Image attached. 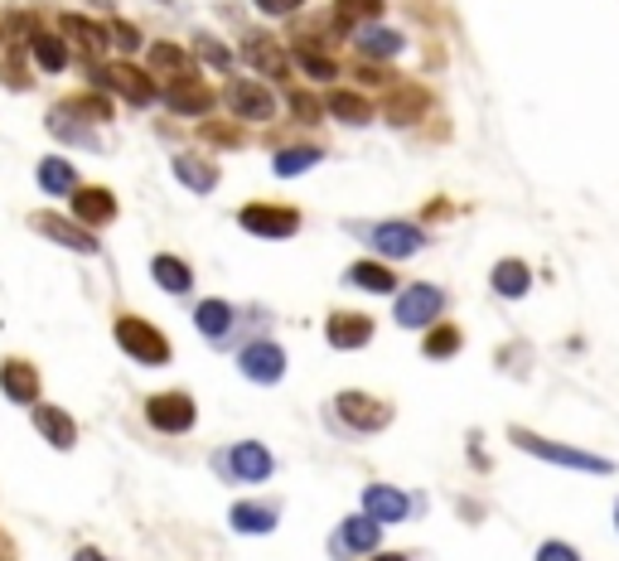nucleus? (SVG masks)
Returning a JSON list of instances; mask_svg holds the SVG:
<instances>
[{"label":"nucleus","instance_id":"f8f14e48","mask_svg":"<svg viewBox=\"0 0 619 561\" xmlns=\"http://www.w3.org/2000/svg\"><path fill=\"white\" fill-rule=\"evenodd\" d=\"M160 103L170 107L175 117H209L213 103H218V93H213L199 73H179V77H165Z\"/></svg>","mask_w":619,"mask_h":561},{"label":"nucleus","instance_id":"4c0bfd02","mask_svg":"<svg viewBox=\"0 0 619 561\" xmlns=\"http://www.w3.org/2000/svg\"><path fill=\"white\" fill-rule=\"evenodd\" d=\"M290 117H296V127H320L324 117V103L306 87H290Z\"/></svg>","mask_w":619,"mask_h":561},{"label":"nucleus","instance_id":"49530a36","mask_svg":"<svg viewBox=\"0 0 619 561\" xmlns=\"http://www.w3.org/2000/svg\"><path fill=\"white\" fill-rule=\"evenodd\" d=\"M73 561H107V557L97 552V547H78V552H73Z\"/></svg>","mask_w":619,"mask_h":561},{"label":"nucleus","instance_id":"20e7f679","mask_svg":"<svg viewBox=\"0 0 619 561\" xmlns=\"http://www.w3.org/2000/svg\"><path fill=\"white\" fill-rule=\"evenodd\" d=\"M111 334H117L121 354L136 358V363H145V368H165V363H170V339H165V334L155 330L151 320H141V315H117Z\"/></svg>","mask_w":619,"mask_h":561},{"label":"nucleus","instance_id":"e433bc0d","mask_svg":"<svg viewBox=\"0 0 619 561\" xmlns=\"http://www.w3.org/2000/svg\"><path fill=\"white\" fill-rule=\"evenodd\" d=\"M151 69L165 73V77H179V73H194V59H189V49L160 39V44H151Z\"/></svg>","mask_w":619,"mask_h":561},{"label":"nucleus","instance_id":"f704fd0d","mask_svg":"<svg viewBox=\"0 0 619 561\" xmlns=\"http://www.w3.org/2000/svg\"><path fill=\"white\" fill-rule=\"evenodd\" d=\"M29 53H35V63L44 73H63V69H69V44H63L59 35H49V29H35Z\"/></svg>","mask_w":619,"mask_h":561},{"label":"nucleus","instance_id":"c85d7f7f","mask_svg":"<svg viewBox=\"0 0 619 561\" xmlns=\"http://www.w3.org/2000/svg\"><path fill=\"white\" fill-rule=\"evenodd\" d=\"M320 160H324V151H320V145L300 141V145H281V151L272 155V170H276L281 179H296V175L314 170V165H320Z\"/></svg>","mask_w":619,"mask_h":561},{"label":"nucleus","instance_id":"a878e982","mask_svg":"<svg viewBox=\"0 0 619 561\" xmlns=\"http://www.w3.org/2000/svg\"><path fill=\"white\" fill-rule=\"evenodd\" d=\"M465 349V330H460L455 320H436L431 330L421 334V358H431V363H445V358H455Z\"/></svg>","mask_w":619,"mask_h":561},{"label":"nucleus","instance_id":"393cba45","mask_svg":"<svg viewBox=\"0 0 619 561\" xmlns=\"http://www.w3.org/2000/svg\"><path fill=\"white\" fill-rule=\"evenodd\" d=\"M35 431L53 445V451H73L78 445V421L63 407H35Z\"/></svg>","mask_w":619,"mask_h":561},{"label":"nucleus","instance_id":"bb28decb","mask_svg":"<svg viewBox=\"0 0 619 561\" xmlns=\"http://www.w3.org/2000/svg\"><path fill=\"white\" fill-rule=\"evenodd\" d=\"M175 179L184 189H194V194H213V189H218V165L184 151V155H175Z\"/></svg>","mask_w":619,"mask_h":561},{"label":"nucleus","instance_id":"0eeeda50","mask_svg":"<svg viewBox=\"0 0 619 561\" xmlns=\"http://www.w3.org/2000/svg\"><path fill=\"white\" fill-rule=\"evenodd\" d=\"M441 315H445V290L441 286H431V280H416V286L397 290L392 320H397L402 330H431Z\"/></svg>","mask_w":619,"mask_h":561},{"label":"nucleus","instance_id":"9b49d317","mask_svg":"<svg viewBox=\"0 0 619 561\" xmlns=\"http://www.w3.org/2000/svg\"><path fill=\"white\" fill-rule=\"evenodd\" d=\"M426 111H431V87L412 83V77H397V83L388 87V97H382V117H388V127H397V131L426 121Z\"/></svg>","mask_w":619,"mask_h":561},{"label":"nucleus","instance_id":"c756f323","mask_svg":"<svg viewBox=\"0 0 619 561\" xmlns=\"http://www.w3.org/2000/svg\"><path fill=\"white\" fill-rule=\"evenodd\" d=\"M382 10H388L382 0H334V25H340V35H354L364 25H378Z\"/></svg>","mask_w":619,"mask_h":561},{"label":"nucleus","instance_id":"f03ea898","mask_svg":"<svg viewBox=\"0 0 619 561\" xmlns=\"http://www.w3.org/2000/svg\"><path fill=\"white\" fill-rule=\"evenodd\" d=\"M334 417H340V426H344V431H354V435H378V431H388V426H392L397 407L373 397V392L344 387V392H334Z\"/></svg>","mask_w":619,"mask_h":561},{"label":"nucleus","instance_id":"de8ad7c7","mask_svg":"<svg viewBox=\"0 0 619 561\" xmlns=\"http://www.w3.org/2000/svg\"><path fill=\"white\" fill-rule=\"evenodd\" d=\"M368 561H412V557H402V552H373Z\"/></svg>","mask_w":619,"mask_h":561},{"label":"nucleus","instance_id":"37998d69","mask_svg":"<svg viewBox=\"0 0 619 561\" xmlns=\"http://www.w3.org/2000/svg\"><path fill=\"white\" fill-rule=\"evenodd\" d=\"M107 39L111 44H117V49H141V29L136 25H127V20H111V25H107Z\"/></svg>","mask_w":619,"mask_h":561},{"label":"nucleus","instance_id":"4be33fe9","mask_svg":"<svg viewBox=\"0 0 619 561\" xmlns=\"http://www.w3.org/2000/svg\"><path fill=\"white\" fill-rule=\"evenodd\" d=\"M489 286H493V296H503V300H523L527 290H533V266H527L523 256H503V262H493Z\"/></svg>","mask_w":619,"mask_h":561},{"label":"nucleus","instance_id":"423d86ee","mask_svg":"<svg viewBox=\"0 0 619 561\" xmlns=\"http://www.w3.org/2000/svg\"><path fill=\"white\" fill-rule=\"evenodd\" d=\"M300 208L290 204H262V199H252V204L238 208V228L252 232V238H266V242H281V238H296L300 232Z\"/></svg>","mask_w":619,"mask_h":561},{"label":"nucleus","instance_id":"5701e85b","mask_svg":"<svg viewBox=\"0 0 619 561\" xmlns=\"http://www.w3.org/2000/svg\"><path fill=\"white\" fill-rule=\"evenodd\" d=\"M348 286L368 290V296H392L397 290V272H392V262H378V256H364V262H354L344 272Z\"/></svg>","mask_w":619,"mask_h":561},{"label":"nucleus","instance_id":"09e8293b","mask_svg":"<svg viewBox=\"0 0 619 561\" xmlns=\"http://www.w3.org/2000/svg\"><path fill=\"white\" fill-rule=\"evenodd\" d=\"M615 527H619V503H615Z\"/></svg>","mask_w":619,"mask_h":561},{"label":"nucleus","instance_id":"7c9ffc66","mask_svg":"<svg viewBox=\"0 0 619 561\" xmlns=\"http://www.w3.org/2000/svg\"><path fill=\"white\" fill-rule=\"evenodd\" d=\"M59 29H63V35H69L83 53H93V59L111 44V39H107V25H97V20H87V15H59Z\"/></svg>","mask_w":619,"mask_h":561},{"label":"nucleus","instance_id":"72a5a7b5","mask_svg":"<svg viewBox=\"0 0 619 561\" xmlns=\"http://www.w3.org/2000/svg\"><path fill=\"white\" fill-rule=\"evenodd\" d=\"M194 324L204 339H228V330L238 324V310H233L228 300H204V306L194 310Z\"/></svg>","mask_w":619,"mask_h":561},{"label":"nucleus","instance_id":"9d476101","mask_svg":"<svg viewBox=\"0 0 619 561\" xmlns=\"http://www.w3.org/2000/svg\"><path fill=\"white\" fill-rule=\"evenodd\" d=\"M378 542H382V523L368 518V513H348V518L334 527V537H330V557H334V561L373 557Z\"/></svg>","mask_w":619,"mask_h":561},{"label":"nucleus","instance_id":"4468645a","mask_svg":"<svg viewBox=\"0 0 619 561\" xmlns=\"http://www.w3.org/2000/svg\"><path fill=\"white\" fill-rule=\"evenodd\" d=\"M368 242H373L378 256H388V262H407L426 247V232L416 228V223H402V218H388V223H373L368 228Z\"/></svg>","mask_w":619,"mask_h":561},{"label":"nucleus","instance_id":"6ab92c4d","mask_svg":"<svg viewBox=\"0 0 619 561\" xmlns=\"http://www.w3.org/2000/svg\"><path fill=\"white\" fill-rule=\"evenodd\" d=\"M412 509H416V499L402 493L397 485H368L364 489V513L378 523H407Z\"/></svg>","mask_w":619,"mask_h":561},{"label":"nucleus","instance_id":"58836bf2","mask_svg":"<svg viewBox=\"0 0 619 561\" xmlns=\"http://www.w3.org/2000/svg\"><path fill=\"white\" fill-rule=\"evenodd\" d=\"M63 117H87V121H111V103L107 97H97V93H87V97H69V103L59 107Z\"/></svg>","mask_w":619,"mask_h":561},{"label":"nucleus","instance_id":"c9c22d12","mask_svg":"<svg viewBox=\"0 0 619 561\" xmlns=\"http://www.w3.org/2000/svg\"><path fill=\"white\" fill-rule=\"evenodd\" d=\"M39 189H44V194H73L78 170L63 160V155H49V160H39Z\"/></svg>","mask_w":619,"mask_h":561},{"label":"nucleus","instance_id":"1a4fd4ad","mask_svg":"<svg viewBox=\"0 0 619 561\" xmlns=\"http://www.w3.org/2000/svg\"><path fill=\"white\" fill-rule=\"evenodd\" d=\"M223 103H228V111L242 121H272L276 117V93L262 83V77H228V83H223Z\"/></svg>","mask_w":619,"mask_h":561},{"label":"nucleus","instance_id":"a18cd8bd","mask_svg":"<svg viewBox=\"0 0 619 561\" xmlns=\"http://www.w3.org/2000/svg\"><path fill=\"white\" fill-rule=\"evenodd\" d=\"M257 10H266V15H296L300 5H306V0H252Z\"/></svg>","mask_w":619,"mask_h":561},{"label":"nucleus","instance_id":"cd10ccee","mask_svg":"<svg viewBox=\"0 0 619 561\" xmlns=\"http://www.w3.org/2000/svg\"><path fill=\"white\" fill-rule=\"evenodd\" d=\"M407 49V39H402V29H382V25H368L364 35H358V53H364L368 63H392L397 53Z\"/></svg>","mask_w":619,"mask_h":561},{"label":"nucleus","instance_id":"aec40b11","mask_svg":"<svg viewBox=\"0 0 619 561\" xmlns=\"http://www.w3.org/2000/svg\"><path fill=\"white\" fill-rule=\"evenodd\" d=\"M73 218L83 223V228H107V223L117 218V194L103 184H78L73 189Z\"/></svg>","mask_w":619,"mask_h":561},{"label":"nucleus","instance_id":"f257e3e1","mask_svg":"<svg viewBox=\"0 0 619 561\" xmlns=\"http://www.w3.org/2000/svg\"><path fill=\"white\" fill-rule=\"evenodd\" d=\"M509 441L517 451L547 459V465H561V469H581V475H615V465L605 455H591V451H576V445H561V441H547V435L527 431V426H509Z\"/></svg>","mask_w":619,"mask_h":561},{"label":"nucleus","instance_id":"b1692460","mask_svg":"<svg viewBox=\"0 0 619 561\" xmlns=\"http://www.w3.org/2000/svg\"><path fill=\"white\" fill-rule=\"evenodd\" d=\"M0 387L10 402H39V368L25 358H5L0 363Z\"/></svg>","mask_w":619,"mask_h":561},{"label":"nucleus","instance_id":"a211bd4d","mask_svg":"<svg viewBox=\"0 0 619 561\" xmlns=\"http://www.w3.org/2000/svg\"><path fill=\"white\" fill-rule=\"evenodd\" d=\"M29 228L44 232L49 242L69 247V252H83V256H93L97 247H103V242L93 238V228H83L78 218H59V213H35V218H29Z\"/></svg>","mask_w":619,"mask_h":561},{"label":"nucleus","instance_id":"473e14b6","mask_svg":"<svg viewBox=\"0 0 619 561\" xmlns=\"http://www.w3.org/2000/svg\"><path fill=\"white\" fill-rule=\"evenodd\" d=\"M228 523H233V533H276L281 513L272 509V503H233Z\"/></svg>","mask_w":619,"mask_h":561},{"label":"nucleus","instance_id":"2eb2a0df","mask_svg":"<svg viewBox=\"0 0 619 561\" xmlns=\"http://www.w3.org/2000/svg\"><path fill=\"white\" fill-rule=\"evenodd\" d=\"M242 59L262 77H272V83H286L290 77V49L276 35H266V29H252V35L242 39Z\"/></svg>","mask_w":619,"mask_h":561},{"label":"nucleus","instance_id":"c03bdc74","mask_svg":"<svg viewBox=\"0 0 619 561\" xmlns=\"http://www.w3.org/2000/svg\"><path fill=\"white\" fill-rule=\"evenodd\" d=\"M533 561H581V552L571 542H561V537H551V542L537 547V557Z\"/></svg>","mask_w":619,"mask_h":561},{"label":"nucleus","instance_id":"7ed1b4c3","mask_svg":"<svg viewBox=\"0 0 619 561\" xmlns=\"http://www.w3.org/2000/svg\"><path fill=\"white\" fill-rule=\"evenodd\" d=\"M290 59H296V69L314 77V83H334L344 69L340 59H334V39L324 35L320 25H296V35H290Z\"/></svg>","mask_w":619,"mask_h":561},{"label":"nucleus","instance_id":"dca6fc26","mask_svg":"<svg viewBox=\"0 0 619 561\" xmlns=\"http://www.w3.org/2000/svg\"><path fill=\"white\" fill-rule=\"evenodd\" d=\"M373 315H364V310H330V320H324V339H330V349H368L373 344Z\"/></svg>","mask_w":619,"mask_h":561},{"label":"nucleus","instance_id":"f3484780","mask_svg":"<svg viewBox=\"0 0 619 561\" xmlns=\"http://www.w3.org/2000/svg\"><path fill=\"white\" fill-rule=\"evenodd\" d=\"M238 368H242V378H252V383H262V387H272L286 378V349L272 339H252L247 349L238 354Z\"/></svg>","mask_w":619,"mask_h":561},{"label":"nucleus","instance_id":"ea45409f","mask_svg":"<svg viewBox=\"0 0 619 561\" xmlns=\"http://www.w3.org/2000/svg\"><path fill=\"white\" fill-rule=\"evenodd\" d=\"M199 136H204L209 145H218V151H242V145H247V136L233 127V121H204V127H199Z\"/></svg>","mask_w":619,"mask_h":561},{"label":"nucleus","instance_id":"39448f33","mask_svg":"<svg viewBox=\"0 0 619 561\" xmlns=\"http://www.w3.org/2000/svg\"><path fill=\"white\" fill-rule=\"evenodd\" d=\"M93 83L107 87V93H117L121 103L131 107H151L155 97H160V87H155V77L136 69L131 59H117V63H103V69H93Z\"/></svg>","mask_w":619,"mask_h":561},{"label":"nucleus","instance_id":"a19ab883","mask_svg":"<svg viewBox=\"0 0 619 561\" xmlns=\"http://www.w3.org/2000/svg\"><path fill=\"white\" fill-rule=\"evenodd\" d=\"M194 49H199V59H204V63H213V69H223V73H233L228 44H218L213 35H194Z\"/></svg>","mask_w":619,"mask_h":561},{"label":"nucleus","instance_id":"412c9836","mask_svg":"<svg viewBox=\"0 0 619 561\" xmlns=\"http://www.w3.org/2000/svg\"><path fill=\"white\" fill-rule=\"evenodd\" d=\"M324 111H330L340 127H368L378 107L368 103L358 87H330V97H324Z\"/></svg>","mask_w":619,"mask_h":561},{"label":"nucleus","instance_id":"2f4dec72","mask_svg":"<svg viewBox=\"0 0 619 561\" xmlns=\"http://www.w3.org/2000/svg\"><path fill=\"white\" fill-rule=\"evenodd\" d=\"M151 276H155V286L160 290H170V296H184L189 286H194V272H189V262L184 256H175V252H160L151 262Z\"/></svg>","mask_w":619,"mask_h":561},{"label":"nucleus","instance_id":"6e6552de","mask_svg":"<svg viewBox=\"0 0 619 561\" xmlns=\"http://www.w3.org/2000/svg\"><path fill=\"white\" fill-rule=\"evenodd\" d=\"M223 479H238V485H266L276 475V455L262 441H238L218 455Z\"/></svg>","mask_w":619,"mask_h":561},{"label":"nucleus","instance_id":"79ce46f5","mask_svg":"<svg viewBox=\"0 0 619 561\" xmlns=\"http://www.w3.org/2000/svg\"><path fill=\"white\" fill-rule=\"evenodd\" d=\"M354 83H364V87H392V83H397V73H392L388 63H358Z\"/></svg>","mask_w":619,"mask_h":561},{"label":"nucleus","instance_id":"ddd939ff","mask_svg":"<svg viewBox=\"0 0 619 561\" xmlns=\"http://www.w3.org/2000/svg\"><path fill=\"white\" fill-rule=\"evenodd\" d=\"M145 421L165 435H184L199 421V407L189 392H155V397H145Z\"/></svg>","mask_w":619,"mask_h":561}]
</instances>
